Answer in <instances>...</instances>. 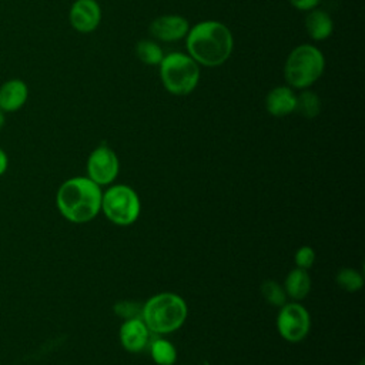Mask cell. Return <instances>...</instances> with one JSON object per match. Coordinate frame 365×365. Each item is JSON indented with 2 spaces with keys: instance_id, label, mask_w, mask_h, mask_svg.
<instances>
[{
  "instance_id": "cell-24",
  "label": "cell",
  "mask_w": 365,
  "mask_h": 365,
  "mask_svg": "<svg viewBox=\"0 0 365 365\" xmlns=\"http://www.w3.org/2000/svg\"><path fill=\"white\" fill-rule=\"evenodd\" d=\"M9 167V157L3 148H0V175H3L7 171Z\"/></svg>"
},
{
  "instance_id": "cell-13",
  "label": "cell",
  "mask_w": 365,
  "mask_h": 365,
  "mask_svg": "<svg viewBox=\"0 0 365 365\" xmlns=\"http://www.w3.org/2000/svg\"><path fill=\"white\" fill-rule=\"evenodd\" d=\"M297 96L291 87L279 86L272 88L265 97L267 111L274 117H284L295 111Z\"/></svg>"
},
{
  "instance_id": "cell-18",
  "label": "cell",
  "mask_w": 365,
  "mask_h": 365,
  "mask_svg": "<svg viewBox=\"0 0 365 365\" xmlns=\"http://www.w3.org/2000/svg\"><path fill=\"white\" fill-rule=\"evenodd\" d=\"M135 53H137V57L145 63V64H150V66H155V64H160L164 54H163V50L160 48V46L151 40H141L137 43L135 46Z\"/></svg>"
},
{
  "instance_id": "cell-17",
  "label": "cell",
  "mask_w": 365,
  "mask_h": 365,
  "mask_svg": "<svg viewBox=\"0 0 365 365\" xmlns=\"http://www.w3.org/2000/svg\"><path fill=\"white\" fill-rule=\"evenodd\" d=\"M295 111H298L305 118H314L321 111V100L317 93L305 90L297 96Z\"/></svg>"
},
{
  "instance_id": "cell-25",
  "label": "cell",
  "mask_w": 365,
  "mask_h": 365,
  "mask_svg": "<svg viewBox=\"0 0 365 365\" xmlns=\"http://www.w3.org/2000/svg\"><path fill=\"white\" fill-rule=\"evenodd\" d=\"M4 114H6V113L0 110V130L4 127V123H6V115H4Z\"/></svg>"
},
{
  "instance_id": "cell-21",
  "label": "cell",
  "mask_w": 365,
  "mask_h": 365,
  "mask_svg": "<svg viewBox=\"0 0 365 365\" xmlns=\"http://www.w3.org/2000/svg\"><path fill=\"white\" fill-rule=\"evenodd\" d=\"M114 311L117 312V315H120L125 319L141 318L143 305H138L137 302H133V301H121L114 307Z\"/></svg>"
},
{
  "instance_id": "cell-12",
  "label": "cell",
  "mask_w": 365,
  "mask_h": 365,
  "mask_svg": "<svg viewBox=\"0 0 365 365\" xmlns=\"http://www.w3.org/2000/svg\"><path fill=\"white\" fill-rule=\"evenodd\" d=\"M29 98V87L20 78H11L0 86V110L14 113L20 110Z\"/></svg>"
},
{
  "instance_id": "cell-11",
  "label": "cell",
  "mask_w": 365,
  "mask_h": 365,
  "mask_svg": "<svg viewBox=\"0 0 365 365\" xmlns=\"http://www.w3.org/2000/svg\"><path fill=\"white\" fill-rule=\"evenodd\" d=\"M120 341L124 349L141 352L150 344V329L141 318L125 319L120 328Z\"/></svg>"
},
{
  "instance_id": "cell-20",
  "label": "cell",
  "mask_w": 365,
  "mask_h": 365,
  "mask_svg": "<svg viewBox=\"0 0 365 365\" xmlns=\"http://www.w3.org/2000/svg\"><path fill=\"white\" fill-rule=\"evenodd\" d=\"M362 275L355 269L344 268L336 274V284L348 292L358 291L362 287Z\"/></svg>"
},
{
  "instance_id": "cell-8",
  "label": "cell",
  "mask_w": 365,
  "mask_h": 365,
  "mask_svg": "<svg viewBox=\"0 0 365 365\" xmlns=\"http://www.w3.org/2000/svg\"><path fill=\"white\" fill-rule=\"evenodd\" d=\"M87 174L97 185L110 184L118 174V158L115 153L107 147H97L87 160Z\"/></svg>"
},
{
  "instance_id": "cell-2",
  "label": "cell",
  "mask_w": 365,
  "mask_h": 365,
  "mask_svg": "<svg viewBox=\"0 0 365 365\" xmlns=\"http://www.w3.org/2000/svg\"><path fill=\"white\" fill-rule=\"evenodd\" d=\"M101 190L88 177H74L64 181L56 195L60 214L76 224L93 220L101 210Z\"/></svg>"
},
{
  "instance_id": "cell-23",
  "label": "cell",
  "mask_w": 365,
  "mask_h": 365,
  "mask_svg": "<svg viewBox=\"0 0 365 365\" xmlns=\"http://www.w3.org/2000/svg\"><path fill=\"white\" fill-rule=\"evenodd\" d=\"M321 0H289V3L301 10V11H309V10H314L318 4H319Z\"/></svg>"
},
{
  "instance_id": "cell-5",
  "label": "cell",
  "mask_w": 365,
  "mask_h": 365,
  "mask_svg": "<svg viewBox=\"0 0 365 365\" xmlns=\"http://www.w3.org/2000/svg\"><path fill=\"white\" fill-rule=\"evenodd\" d=\"M160 77L165 90L174 96H187L198 84V63L184 53H170L160 63Z\"/></svg>"
},
{
  "instance_id": "cell-10",
  "label": "cell",
  "mask_w": 365,
  "mask_h": 365,
  "mask_svg": "<svg viewBox=\"0 0 365 365\" xmlns=\"http://www.w3.org/2000/svg\"><path fill=\"white\" fill-rule=\"evenodd\" d=\"M190 24L187 19L175 14H165L154 19L150 24V33L161 41H177L187 36Z\"/></svg>"
},
{
  "instance_id": "cell-1",
  "label": "cell",
  "mask_w": 365,
  "mask_h": 365,
  "mask_svg": "<svg viewBox=\"0 0 365 365\" xmlns=\"http://www.w3.org/2000/svg\"><path fill=\"white\" fill-rule=\"evenodd\" d=\"M185 37L188 56L207 67H217L225 63L234 47L230 29L215 20L197 23Z\"/></svg>"
},
{
  "instance_id": "cell-6",
  "label": "cell",
  "mask_w": 365,
  "mask_h": 365,
  "mask_svg": "<svg viewBox=\"0 0 365 365\" xmlns=\"http://www.w3.org/2000/svg\"><path fill=\"white\" fill-rule=\"evenodd\" d=\"M101 208L111 222L130 225L140 215V200L131 187L113 185L103 194Z\"/></svg>"
},
{
  "instance_id": "cell-9",
  "label": "cell",
  "mask_w": 365,
  "mask_h": 365,
  "mask_svg": "<svg viewBox=\"0 0 365 365\" xmlns=\"http://www.w3.org/2000/svg\"><path fill=\"white\" fill-rule=\"evenodd\" d=\"M70 24L80 33H91L101 20V10L96 0H76L68 13Z\"/></svg>"
},
{
  "instance_id": "cell-4",
  "label": "cell",
  "mask_w": 365,
  "mask_h": 365,
  "mask_svg": "<svg viewBox=\"0 0 365 365\" xmlns=\"http://www.w3.org/2000/svg\"><path fill=\"white\" fill-rule=\"evenodd\" d=\"M325 68V58L319 48L311 44L295 47L287 57L284 76L294 88H307L314 84Z\"/></svg>"
},
{
  "instance_id": "cell-7",
  "label": "cell",
  "mask_w": 365,
  "mask_h": 365,
  "mask_svg": "<svg viewBox=\"0 0 365 365\" xmlns=\"http://www.w3.org/2000/svg\"><path fill=\"white\" fill-rule=\"evenodd\" d=\"M278 331L281 336L289 342H298L304 339L311 328V318L308 311L297 304H284L277 319Z\"/></svg>"
},
{
  "instance_id": "cell-14",
  "label": "cell",
  "mask_w": 365,
  "mask_h": 365,
  "mask_svg": "<svg viewBox=\"0 0 365 365\" xmlns=\"http://www.w3.org/2000/svg\"><path fill=\"white\" fill-rule=\"evenodd\" d=\"M305 27L308 34L314 40H325L332 34L334 23L331 16L324 10H309L307 19H305Z\"/></svg>"
},
{
  "instance_id": "cell-3",
  "label": "cell",
  "mask_w": 365,
  "mask_h": 365,
  "mask_svg": "<svg viewBox=\"0 0 365 365\" xmlns=\"http://www.w3.org/2000/svg\"><path fill=\"white\" fill-rule=\"evenodd\" d=\"M185 301L171 292L151 297L141 311V319L153 334H168L178 329L187 318Z\"/></svg>"
},
{
  "instance_id": "cell-15",
  "label": "cell",
  "mask_w": 365,
  "mask_h": 365,
  "mask_svg": "<svg viewBox=\"0 0 365 365\" xmlns=\"http://www.w3.org/2000/svg\"><path fill=\"white\" fill-rule=\"evenodd\" d=\"M311 289V278L307 269L294 268L285 279V294L292 299H302Z\"/></svg>"
},
{
  "instance_id": "cell-16",
  "label": "cell",
  "mask_w": 365,
  "mask_h": 365,
  "mask_svg": "<svg viewBox=\"0 0 365 365\" xmlns=\"http://www.w3.org/2000/svg\"><path fill=\"white\" fill-rule=\"evenodd\" d=\"M150 354L155 364L158 365H173L177 359V351L174 345L163 338H155L150 341Z\"/></svg>"
},
{
  "instance_id": "cell-22",
  "label": "cell",
  "mask_w": 365,
  "mask_h": 365,
  "mask_svg": "<svg viewBox=\"0 0 365 365\" xmlns=\"http://www.w3.org/2000/svg\"><path fill=\"white\" fill-rule=\"evenodd\" d=\"M315 261V251L308 247V245H304L301 247L297 252H295V264L298 268H302V269H308L312 267Z\"/></svg>"
},
{
  "instance_id": "cell-19",
  "label": "cell",
  "mask_w": 365,
  "mask_h": 365,
  "mask_svg": "<svg viewBox=\"0 0 365 365\" xmlns=\"http://www.w3.org/2000/svg\"><path fill=\"white\" fill-rule=\"evenodd\" d=\"M261 294L265 298V301L274 307H282L285 304V289L275 281L267 279L265 282H262Z\"/></svg>"
}]
</instances>
